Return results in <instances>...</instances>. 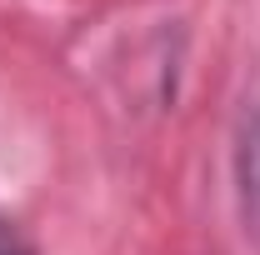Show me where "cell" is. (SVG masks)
I'll list each match as a JSON object with an SVG mask.
<instances>
[{
  "mask_svg": "<svg viewBox=\"0 0 260 255\" xmlns=\"http://www.w3.org/2000/svg\"><path fill=\"white\" fill-rule=\"evenodd\" d=\"M0 255H35L30 240L15 230V220H5V215H0Z\"/></svg>",
  "mask_w": 260,
  "mask_h": 255,
  "instance_id": "obj_1",
  "label": "cell"
}]
</instances>
